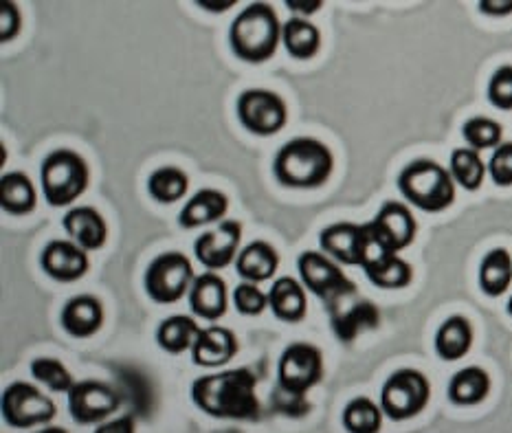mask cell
I'll list each match as a JSON object with an SVG mask.
<instances>
[{"mask_svg":"<svg viewBox=\"0 0 512 433\" xmlns=\"http://www.w3.org/2000/svg\"><path fill=\"white\" fill-rule=\"evenodd\" d=\"M192 401L200 412L216 420H251L253 423L262 416L258 379L249 368L198 376L192 385Z\"/></svg>","mask_w":512,"mask_h":433,"instance_id":"6da1fadb","label":"cell"},{"mask_svg":"<svg viewBox=\"0 0 512 433\" xmlns=\"http://www.w3.org/2000/svg\"><path fill=\"white\" fill-rule=\"evenodd\" d=\"M335 172V154L315 137L286 141L273 159V176L286 190H319Z\"/></svg>","mask_w":512,"mask_h":433,"instance_id":"7a4b0ae2","label":"cell"},{"mask_svg":"<svg viewBox=\"0 0 512 433\" xmlns=\"http://www.w3.org/2000/svg\"><path fill=\"white\" fill-rule=\"evenodd\" d=\"M282 22L273 5L251 3L233 18L229 29V47L238 60L264 64L275 58L282 44Z\"/></svg>","mask_w":512,"mask_h":433,"instance_id":"3957f363","label":"cell"},{"mask_svg":"<svg viewBox=\"0 0 512 433\" xmlns=\"http://www.w3.org/2000/svg\"><path fill=\"white\" fill-rule=\"evenodd\" d=\"M398 190L409 205L440 214L455 203V181L449 170L431 159H416L398 174Z\"/></svg>","mask_w":512,"mask_h":433,"instance_id":"277c9868","label":"cell"},{"mask_svg":"<svg viewBox=\"0 0 512 433\" xmlns=\"http://www.w3.org/2000/svg\"><path fill=\"white\" fill-rule=\"evenodd\" d=\"M42 194L55 209L69 207L86 194L91 170L80 152L60 148L49 152L40 165Z\"/></svg>","mask_w":512,"mask_h":433,"instance_id":"5b68a950","label":"cell"},{"mask_svg":"<svg viewBox=\"0 0 512 433\" xmlns=\"http://www.w3.org/2000/svg\"><path fill=\"white\" fill-rule=\"evenodd\" d=\"M194 280L192 260L183 251H163L148 264L143 286L152 302L168 306L189 295Z\"/></svg>","mask_w":512,"mask_h":433,"instance_id":"8992f818","label":"cell"},{"mask_svg":"<svg viewBox=\"0 0 512 433\" xmlns=\"http://www.w3.org/2000/svg\"><path fill=\"white\" fill-rule=\"evenodd\" d=\"M297 273L308 293H313L330 310L343 297L359 293V288L341 271V266L321 251H304L297 258Z\"/></svg>","mask_w":512,"mask_h":433,"instance_id":"52a82bcc","label":"cell"},{"mask_svg":"<svg viewBox=\"0 0 512 433\" xmlns=\"http://www.w3.org/2000/svg\"><path fill=\"white\" fill-rule=\"evenodd\" d=\"M431 398L429 379L414 368L394 372L381 390V409L389 420H409L425 412Z\"/></svg>","mask_w":512,"mask_h":433,"instance_id":"ba28073f","label":"cell"},{"mask_svg":"<svg viewBox=\"0 0 512 433\" xmlns=\"http://www.w3.org/2000/svg\"><path fill=\"white\" fill-rule=\"evenodd\" d=\"M324 379V352L313 343L295 341L286 346L277 363L280 390L293 396H306Z\"/></svg>","mask_w":512,"mask_h":433,"instance_id":"9c48e42d","label":"cell"},{"mask_svg":"<svg viewBox=\"0 0 512 433\" xmlns=\"http://www.w3.org/2000/svg\"><path fill=\"white\" fill-rule=\"evenodd\" d=\"M236 115L240 126L255 137H273L288 124V106L269 88H247L238 95Z\"/></svg>","mask_w":512,"mask_h":433,"instance_id":"30bf717a","label":"cell"},{"mask_svg":"<svg viewBox=\"0 0 512 433\" xmlns=\"http://www.w3.org/2000/svg\"><path fill=\"white\" fill-rule=\"evenodd\" d=\"M58 416V407L47 394L27 381H14L3 392V420L14 429L49 425Z\"/></svg>","mask_w":512,"mask_h":433,"instance_id":"8fae6325","label":"cell"},{"mask_svg":"<svg viewBox=\"0 0 512 433\" xmlns=\"http://www.w3.org/2000/svg\"><path fill=\"white\" fill-rule=\"evenodd\" d=\"M319 247L321 253H326L335 262L361 266V269L367 260H372L381 251L374 244L367 225H354V222H335V225L321 229Z\"/></svg>","mask_w":512,"mask_h":433,"instance_id":"7c38bea8","label":"cell"},{"mask_svg":"<svg viewBox=\"0 0 512 433\" xmlns=\"http://www.w3.org/2000/svg\"><path fill=\"white\" fill-rule=\"evenodd\" d=\"M66 396H69V414L77 425H102L124 403V396L113 385L95 379L75 383Z\"/></svg>","mask_w":512,"mask_h":433,"instance_id":"4fadbf2b","label":"cell"},{"mask_svg":"<svg viewBox=\"0 0 512 433\" xmlns=\"http://www.w3.org/2000/svg\"><path fill=\"white\" fill-rule=\"evenodd\" d=\"M374 244L385 253H400L414 242L418 222L411 209L398 201H387L372 222H365Z\"/></svg>","mask_w":512,"mask_h":433,"instance_id":"5bb4252c","label":"cell"},{"mask_svg":"<svg viewBox=\"0 0 512 433\" xmlns=\"http://www.w3.org/2000/svg\"><path fill=\"white\" fill-rule=\"evenodd\" d=\"M242 222L240 220H222L216 227L200 233L194 242L196 260L207 271H222L231 262L238 260L242 244Z\"/></svg>","mask_w":512,"mask_h":433,"instance_id":"9a60e30c","label":"cell"},{"mask_svg":"<svg viewBox=\"0 0 512 433\" xmlns=\"http://www.w3.org/2000/svg\"><path fill=\"white\" fill-rule=\"evenodd\" d=\"M330 315V326L335 337L350 346L356 341V337L365 330H376L381 324V313H378V306L370 299L359 297V293L343 297L328 310Z\"/></svg>","mask_w":512,"mask_h":433,"instance_id":"2e32d148","label":"cell"},{"mask_svg":"<svg viewBox=\"0 0 512 433\" xmlns=\"http://www.w3.org/2000/svg\"><path fill=\"white\" fill-rule=\"evenodd\" d=\"M40 266L51 280L60 284H73L88 273L91 260H88V251H84L73 240H51L42 249Z\"/></svg>","mask_w":512,"mask_h":433,"instance_id":"e0dca14e","label":"cell"},{"mask_svg":"<svg viewBox=\"0 0 512 433\" xmlns=\"http://www.w3.org/2000/svg\"><path fill=\"white\" fill-rule=\"evenodd\" d=\"M229 308V291L227 282L214 271L196 275V280L189 288V310L200 319L216 324L218 319L227 315Z\"/></svg>","mask_w":512,"mask_h":433,"instance_id":"ac0fdd59","label":"cell"},{"mask_svg":"<svg viewBox=\"0 0 512 433\" xmlns=\"http://www.w3.org/2000/svg\"><path fill=\"white\" fill-rule=\"evenodd\" d=\"M240 343L236 332L218 324L200 328V335L192 348V361L198 368H222L236 359Z\"/></svg>","mask_w":512,"mask_h":433,"instance_id":"d6986e66","label":"cell"},{"mask_svg":"<svg viewBox=\"0 0 512 433\" xmlns=\"http://www.w3.org/2000/svg\"><path fill=\"white\" fill-rule=\"evenodd\" d=\"M104 319V304L95 295L71 297L60 313L62 330L73 339H88L97 335L104 326Z\"/></svg>","mask_w":512,"mask_h":433,"instance_id":"ffe728a7","label":"cell"},{"mask_svg":"<svg viewBox=\"0 0 512 433\" xmlns=\"http://www.w3.org/2000/svg\"><path fill=\"white\" fill-rule=\"evenodd\" d=\"M62 227L84 251H99L108 242V225L95 207H71L62 218Z\"/></svg>","mask_w":512,"mask_h":433,"instance_id":"44dd1931","label":"cell"},{"mask_svg":"<svg viewBox=\"0 0 512 433\" xmlns=\"http://www.w3.org/2000/svg\"><path fill=\"white\" fill-rule=\"evenodd\" d=\"M229 212V196L214 187H203L183 205L178 214V225L183 229H198L205 225H218Z\"/></svg>","mask_w":512,"mask_h":433,"instance_id":"7402d4cb","label":"cell"},{"mask_svg":"<svg viewBox=\"0 0 512 433\" xmlns=\"http://www.w3.org/2000/svg\"><path fill=\"white\" fill-rule=\"evenodd\" d=\"M269 308L275 319L284 321V324L304 321L308 313V295L304 284L291 275L277 277V282H273L269 291Z\"/></svg>","mask_w":512,"mask_h":433,"instance_id":"603a6c76","label":"cell"},{"mask_svg":"<svg viewBox=\"0 0 512 433\" xmlns=\"http://www.w3.org/2000/svg\"><path fill=\"white\" fill-rule=\"evenodd\" d=\"M280 269V253L273 247L271 242L266 240H253L247 247H242L238 260H236V271L244 282L251 284H262L273 280V275Z\"/></svg>","mask_w":512,"mask_h":433,"instance_id":"cb8c5ba5","label":"cell"},{"mask_svg":"<svg viewBox=\"0 0 512 433\" xmlns=\"http://www.w3.org/2000/svg\"><path fill=\"white\" fill-rule=\"evenodd\" d=\"M363 271L374 286L385 288V291H398L405 288L414 280V269L398 253H385L378 251L372 260H367Z\"/></svg>","mask_w":512,"mask_h":433,"instance_id":"d4e9b609","label":"cell"},{"mask_svg":"<svg viewBox=\"0 0 512 433\" xmlns=\"http://www.w3.org/2000/svg\"><path fill=\"white\" fill-rule=\"evenodd\" d=\"M0 205L9 216H29L36 212L38 192L25 172H7L0 179Z\"/></svg>","mask_w":512,"mask_h":433,"instance_id":"484cf974","label":"cell"},{"mask_svg":"<svg viewBox=\"0 0 512 433\" xmlns=\"http://www.w3.org/2000/svg\"><path fill=\"white\" fill-rule=\"evenodd\" d=\"M282 47L293 60L308 62L321 49V31L308 18H291L282 27Z\"/></svg>","mask_w":512,"mask_h":433,"instance_id":"4316f807","label":"cell"},{"mask_svg":"<svg viewBox=\"0 0 512 433\" xmlns=\"http://www.w3.org/2000/svg\"><path fill=\"white\" fill-rule=\"evenodd\" d=\"M473 326L462 315L449 317L436 332V352L442 361H460L471 352Z\"/></svg>","mask_w":512,"mask_h":433,"instance_id":"83f0119b","label":"cell"},{"mask_svg":"<svg viewBox=\"0 0 512 433\" xmlns=\"http://www.w3.org/2000/svg\"><path fill=\"white\" fill-rule=\"evenodd\" d=\"M488 392H491V376H488L486 370L477 368V365H471V368H464L451 376L449 401L453 405H480Z\"/></svg>","mask_w":512,"mask_h":433,"instance_id":"f1b7e54d","label":"cell"},{"mask_svg":"<svg viewBox=\"0 0 512 433\" xmlns=\"http://www.w3.org/2000/svg\"><path fill=\"white\" fill-rule=\"evenodd\" d=\"M200 335V326L196 319L189 315H172L163 319L157 328V343L163 352L168 354H183L192 352L194 343Z\"/></svg>","mask_w":512,"mask_h":433,"instance_id":"f546056e","label":"cell"},{"mask_svg":"<svg viewBox=\"0 0 512 433\" xmlns=\"http://www.w3.org/2000/svg\"><path fill=\"white\" fill-rule=\"evenodd\" d=\"M189 192V176L176 165H163L148 176V194L154 203L174 205L181 203Z\"/></svg>","mask_w":512,"mask_h":433,"instance_id":"4dcf8cb0","label":"cell"},{"mask_svg":"<svg viewBox=\"0 0 512 433\" xmlns=\"http://www.w3.org/2000/svg\"><path fill=\"white\" fill-rule=\"evenodd\" d=\"M512 284V258L506 249H493L480 264V288L488 297L504 295Z\"/></svg>","mask_w":512,"mask_h":433,"instance_id":"1f68e13d","label":"cell"},{"mask_svg":"<svg viewBox=\"0 0 512 433\" xmlns=\"http://www.w3.org/2000/svg\"><path fill=\"white\" fill-rule=\"evenodd\" d=\"M455 185L464 187L466 192H477L486 179V165L480 157V152L471 148H455L451 154L449 168Z\"/></svg>","mask_w":512,"mask_h":433,"instance_id":"d6a6232c","label":"cell"},{"mask_svg":"<svg viewBox=\"0 0 512 433\" xmlns=\"http://www.w3.org/2000/svg\"><path fill=\"white\" fill-rule=\"evenodd\" d=\"M383 409L365 396H356L343 409V427L348 433H378L383 427Z\"/></svg>","mask_w":512,"mask_h":433,"instance_id":"836d02e7","label":"cell"},{"mask_svg":"<svg viewBox=\"0 0 512 433\" xmlns=\"http://www.w3.org/2000/svg\"><path fill=\"white\" fill-rule=\"evenodd\" d=\"M31 376L36 379L38 383L47 385L51 392H58V394H69L73 390V374L66 370V365L60 359H53V357H38L33 359L31 365Z\"/></svg>","mask_w":512,"mask_h":433,"instance_id":"e575fe53","label":"cell"},{"mask_svg":"<svg viewBox=\"0 0 512 433\" xmlns=\"http://www.w3.org/2000/svg\"><path fill=\"white\" fill-rule=\"evenodd\" d=\"M504 130L495 119L488 117H471L462 126V137L469 143L471 150H497L502 146Z\"/></svg>","mask_w":512,"mask_h":433,"instance_id":"d590c367","label":"cell"},{"mask_svg":"<svg viewBox=\"0 0 512 433\" xmlns=\"http://www.w3.org/2000/svg\"><path fill=\"white\" fill-rule=\"evenodd\" d=\"M233 306L244 317H260L269 306V293H264L260 284L242 282L233 291Z\"/></svg>","mask_w":512,"mask_h":433,"instance_id":"8d00e7d4","label":"cell"},{"mask_svg":"<svg viewBox=\"0 0 512 433\" xmlns=\"http://www.w3.org/2000/svg\"><path fill=\"white\" fill-rule=\"evenodd\" d=\"M488 102L499 110H512V66L504 64L488 82Z\"/></svg>","mask_w":512,"mask_h":433,"instance_id":"74e56055","label":"cell"},{"mask_svg":"<svg viewBox=\"0 0 512 433\" xmlns=\"http://www.w3.org/2000/svg\"><path fill=\"white\" fill-rule=\"evenodd\" d=\"M488 174L497 187H510L512 185V141L502 143L495 152L491 161H488Z\"/></svg>","mask_w":512,"mask_h":433,"instance_id":"f35d334b","label":"cell"},{"mask_svg":"<svg viewBox=\"0 0 512 433\" xmlns=\"http://www.w3.org/2000/svg\"><path fill=\"white\" fill-rule=\"evenodd\" d=\"M273 405L277 412H282L288 418H304L313 405L306 401V396H293L288 392H282L280 387H277L275 394H273Z\"/></svg>","mask_w":512,"mask_h":433,"instance_id":"ab89813d","label":"cell"},{"mask_svg":"<svg viewBox=\"0 0 512 433\" xmlns=\"http://www.w3.org/2000/svg\"><path fill=\"white\" fill-rule=\"evenodd\" d=\"M20 29H22V16H20L18 5L11 3V0H5V3L0 5V42L7 44L14 38H18Z\"/></svg>","mask_w":512,"mask_h":433,"instance_id":"60d3db41","label":"cell"},{"mask_svg":"<svg viewBox=\"0 0 512 433\" xmlns=\"http://www.w3.org/2000/svg\"><path fill=\"white\" fill-rule=\"evenodd\" d=\"M95 433H137V420L132 414L106 420V423L95 429Z\"/></svg>","mask_w":512,"mask_h":433,"instance_id":"b9f144b4","label":"cell"},{"mask_svg":"<svg viewBox=\"0 0 512 433\" xmlns=\"http://www.w3.org/2000/svg\"><path fill=\"white\" fill-rule=\"evenodd\" d=\"M286 7L295 11L297 18H308L324 7V0H286Z\"/></svg>","mask_w":512,"mask_h":433,"instance_id":"7bdbcfd3","label":"cell"},{"mask_svg":"<svg viewBox=\"0 0 512 433\" xmlns=\"http://www.w3.org/2000/svg\"><path fill=\"white\" fill-rule=\"evenodd\" d=\"M480 9L486 16H508L512 14V0H482Z\"/></svg>","mask_w":512,"mask_h":433,"instance_id":"ee69618b","label":"cell"},{"mask_svg":"<svg viewBox=\"0 0 512 433\" xmlns=\"http://www.w3.org/2000/svg\"><path fill=\"white\" fill-rule=\"evenodd\" d=\"M233 5H236L233 0H218V3H214V0H198V7L211 11V14H222V11L231 9Z\"/></svg>","mask_w":512,"mask_h":433,"instance_id":"f6af8a7d","label":"cell"},{"mask_svg":"<svg viewBox=\"0 0 512 433\" xmlns=\"http://www.w3.org/2000/svg\"><path fill=\"white\" fill-rule=\"evenodd\" d=\"M36 433H69V431L62 429V427H44V429H40Z\"/></svg>","mask_w":512,"mask_h":433,"instance_id":"bcb514c9","label":"cell"},{"mask_svg":"<svg viewBox=\"0 0 512 433\" xmlns=\"http://www.w3.org/2000/svg\"><path fill=\"white\" fill-rule=\"evenodd\" d=\"M506 308H508V313H510V315H512V297H510V299H508V306H506Z\"/></svg>","mask_w":512,"mask_h":433,"instance_id":"7dc6e473","label":"cell"}]
</instances>
